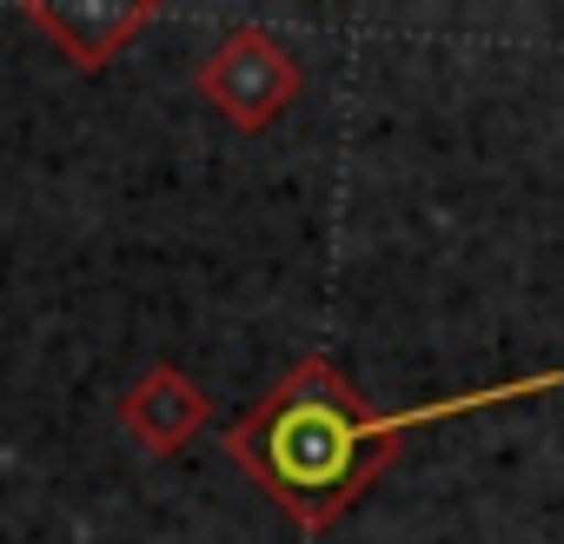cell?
<instances>
[{"label": "cell", "mask_w": 564, "mask_h": 544, "mask_svg": "<svg viewBox=\"0 0 564 544\" xmlns=\"http://www.w3.org/2000/svg\"><path fill=\"white\" fill-rule=\"evenodd\" d=\"M193 94H199L206 107H219L226 127L265 133L279 113L306 94V67H300V54L279 41L272 28H232V34H219V41L199 54Z\"/></svg>", "instance_id": "cell-2"}, {"label": "cell", "mask_w": 564, "mask_h": 544, "mask_svg": "<svg viewBox=\"0 0 564 544\" xmlns=\"http://www.w3.org/2000/svg\"><path fill=\"white\" fill-rule=\"evenodd\" d=\"M28 28L54 41V54H67L80 74H107L153 21L160 0H28Z\"/></svg>", "instance_id": "cell-3"}, {"label": "cell", "mask_w": 564, "mask_h": 544, "mask_svg": "<svg viewBox=\"0 0 564 544\" xmlns=\"http://www.w3.org/2000/svg\"><path fill=\"white\" fill-rule=\"evenodd\" d=\"M120 425H127V438H133L140 451L173 458V451H186V445L213 425V392H206L199 379H186L173 359H160V366H147V372L120 392Z\"/></svg>", "instance_id": "cell-4"}, {"label": "cell", "mask_w": 564, "mask_h": 544, "mask_svg": "<svg viewBox=\"0 0 564 544\" xmlns=\"http://www.w3.org/2000/svg\"><path fill=\"white\" fill-rule=\"evenodd\" d=\"M538 392H564V372L544 366V372H518V379L425 399L405 412H379L339 372L333 352H300L293 372H279V385H265L239 412V425H226L219 445L300 531H326L339 511H352L386 478V465L399 458V445L419 425H445L458 412H485V405H511Z\"/></svg>", "instance_id": "cell-1"}]
</instances>
